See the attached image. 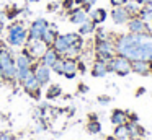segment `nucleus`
Returning a JSON list of instances; mask_svg holds the SVG:
<instances>
[{"instance_id":"nucleus-1","label":"nucleus","mask_w":152,"mask_h":140,"mask_svg":"<svg viewBox=\"0 0 152 140\" xmlns=\"http://www.w3.org/2000/svg\"><path fill=\"white\" fill-rule=\"evenodd\" d=\"M116 54L129 60H152V36L151 34H121L115 41Z\"/></svg>"},{"instance_id":"nucleus-2","label":"nucleus","mask_w":152,"mask_h":140,"mask_svg":"<svg viewBox=\"0 0 152 140\" xmlns=\"http://www.w3.org/2000/svg\"><path fill=\"white\" fill-rule=\"evenodd\" d=\"M0 67H2V80L7 81H15L17 75V64H15V54L12 47H4L0 49Z\"/></svg>"},{"instance_id":"nucleus-3","label":"nucleus","mask_w":152,"mask_h":140,"mask_svg":"<svg viewBox=\"0 0 152 140\" xmlns=\"http://www.w3.org/2000/svg\"><path fill=\"white\" fill-rule=\"evenodd\" d=\"M28 29L23 21H15L7 29V44L10 47H21L26 44Z\"/></svg>"},{"instance_id":"nucleus-4","label":"nucleus","mask_w":152,"mask_h":140,"mask_svg":"<svg viewBox=\"0 0 152 140\" xmlns=\"http://www.w3.org/2000/svg\"><path fill=\"white\" fill-rule=\"evenodd\" d=\"M95 54H96V60L108 62L110 59H113L115 54H116L115 42H111L110 39H100V41H95Z\"/></svg>"},{"instance_id":"nucleus-5","label":"nucleus","mask_w":152,"mask_h":140,"mask_svg":"<svg viewBox=\"0 0 152 140\" xmlns=\"http://www.w3.org/2000/svg\"><path fill=\"white\" fill-rule=\"evenodd\" d=\"M108 70L110 72H115V73L121 75V77H126L128 73H131L132 68H131V60L123 55H115L113 59H110L108 62Z\"/></svg>"},{"instance_id":"nucleus-6","label":"nucleus","mask_w":152,"mask_h":140,"mask_svg":"<svg viewBox=\"0 0 152 140\" xmlns=\"http://www.w3.org/2000/svg\"><path fill=\"white\" fill-rule=\"evenodd\" d=\"M48 28H49V21L46 18H36L28 28V39H41Z\"/></svg>"},{"instance_id":"nucleus-7","label":"nucleus","mask_w":152,"mask_h":140,"mask_svg":"<svg viewBox=\"0 0 152 140\" xmlns=\"http://www.w3.org/2000/svg\"><path fill=\"white\" fill-rule=\"evenodd\" d=\"M25 49H26V52L31 55V57L34 59V60H39L41 55L46 52L48 46L44 44L41 39H26V44H25Z\"/></svg>"},{"instance_id":"nucleus-8","label":"nucleus","mask_w":152,"mask_h":140,"mask_svg":"<svg viewBox=\"0 0 152 140\" xmlns=\"http://www.w3.org/2000/svg\"><path fill=\"white\" fill-rule=\"evenodd\" d=\"M51 68L46 67V65H43L41 62H38V64L33 65V73L34 77H36L38 83L41 85V86H44V85H48L51 81Z\"/></svg>"},{"instance_id":"nucleus-9","label":"nucleus","mask_w":152,"mask_h":140,"mask_svg":"<svg viewBox=\"0 0 152 140\" xmlns=\"http://www.w3.org/2000/svg\"><path fill=\"white\" fill-rule=\"evenodd\" d=\"M128 29L129 33H134V34H149L151 29H149V25L141 20L139 16H132L131 20L128 21Z\"/></svg>"},{"instance_id":"nucleus-10","label":"nucleus","mask_w":152,"mask_h":140,"mask_svg":"<svg viewBox=\"0 0 152 140\" xmlns=\"http://www.w3.org/2000/svg\"><path fill=\"white\" fill-rule=\"evenodd\" d=\"M21 86L25 88V91H26V93L33 94L34 98H39V88H41V85L38 83V80H36V77H34L33 72L26 75V78L21 81Z\"/></svg>"},{"instance_id":"nucleus-11","label":"nucleus","mask_w":152,"mask_h":140,"mask_svg":"<svg viewBox=\"0 0 152 140\" xmlns=\"http://www.w3.org/2000/svg\"><path fill=\"white\" fill-rule=\"evenodd\" d=\"M87 20H88V13L82 7H74L72 10H69V21L70 23H74V25H82Z\"/></svg>"},{"instance_id":"nucleus-12","label":"nucleus","mask_w":152,"mask_h":140,"mask_svg":"<svg viewBox=\"0 0 152 140\" xmlns=\"http://www.w3.org/2000/svg\"><path fill=\"white\" fill-rule=\"evenodd\" d=\"M111 20L116 25H123V23H128L131 20V15L128 13V10L124 7H115L111 10Z\"/></svg>"},{"instance_id":"nucleus-13","label":"nucleus","mask_w":152,"mask_h":140,"mask_svg":"<svg viewBox=\"0 0 152 140\" xmlns=\"http://www.w3.org/2000/svg\"><path fill=\"white\" fill-rule=\"evenodd\" d=\"M15 64H17V68H31V70H33L34 59L31 57L26 52V49H25L21 54H18L17 57H15Z\"/></svg>"},{"instance_id":"nucleus-14","label":"nucleus","mask_w":152,"mask_h":140,"mask_svg":"<svg viewBox=\"0 0 152 140\" xmlns=\"http://www.w3.org/2000/svg\"><path fill=\"white\" fill-rule=\"evenodd\" d=\"M62 75L66 78H74L77 75V59L64 57V72Z\"/></svg>"},{"instance_id":"nucleus-15","label":"nucleus","mask_w":152,"mask_h":140,"mask_svg":"<svg viewBox=\"0 0 152 140\" xmlns=\"http://www.w3.org/2000/svg\"><path fill=\"white\" fill-rule=\"evenodd\" d=\"M59 57H61V55L57 54V52L54 51L53 47H48V49H46V52H44V54L41 55L39 62H41L43 65H46V67H49V68H51L54 64H56V60H57Z\"/></svg>"},{"instance_id":"nucleus-16","label":"nucleus","mask_w":152,"mask_h":140,"mask_svg":"<svg viewBox=\"0 0 152 140\" xmlns=\"http://www.w3.org/2000/svg\"><path fill=\"white\" fill-rule=\"evenodd\" d=\"M51 47H53L54 51H56L61 57H62V55L66 54V51L70 47V44L67 42V39H66V36H64V34H57L56 41L53 42V46H51Z\"/></svg>"},{"instance_id":"nucleus-17","label":"nucleus","mask_w":152,"mask_h":140,"mask_svg":"<svg viewBox=\"0 0 152 140\" xmlns=\"http://www.w3.org/2000/svg\"><path fill=\"white\" fill-rule=\"evenodd\" d=\"M131 68L134 73L149 75V72H151V62L149 60H131Z\"/></svg>"},{"instance_id":"nucleus-18","label":"nucleus","mask_w":152,"mask_h":140,"mask_svg":"<svg viewBox=\"0 0 152 140\" xmlns=\"http://www.w3.org/2000/svg\"><path fill=\"white\" fill-rule=\"evenodd\" d=\"M110 120H111L113 125H121V124H126V122H128V112L123 111V109H113Z\"/></svg>"},{"instance_id":"nucleus-19","label":"nucleus","mask_w":152,"mask_h":140,"mask_svg":"<svg viewBox=\"0 0 152 140\" xmlns=\"http://www.w3.org/2000/svg\"><path fill=\"white\" fill-rule=\"evenodd\" d=\"M108 64L103 60H95L93 62V67H92V75L93 77H105L106 73H108Z\"/></svg>"},{"instance_id":"nucleus-20","label":"nucleus","mask_w":152,"mask_h":140,"mask_svg":"<svg viewBox=\"0 0 152 140\" xmlns=\"http://www.w3.org/2000/svg\"><path fill=\"white\" fill-rule=\"evenodd\" d=\"M56 38H57V31H56V28L54 26H49V28L44 31V34L41 36V41L44 42V44L48 46V47H51L53 46V42L56 41Z\"/></svg>"},{"instance_id":"nucleus-21","label":"nucleus","mask_w":152,"mask_h":140,"mask_svg":"<svg viewBox=\"0 0 152 140\" xmlns=\"http://www.w3.org/2000/svg\"><path fill=\"white\" fill-rule=\"evenodd\" d=\"M113 135H115L118 140H129V139H131V132H129L128 124L116 125V127H115V133H113Z\"/></svg>"},{"instance_id":"nucleus-22","label":"nucleus","mask_w":152,"mask_h":140,"mask_svg":"<svg viewBox=\"0 0 152 140\" xmlns=\"http://www.w3.org/2000/svg\"><path fill=\"white\" fill-rule=\"evenodd\" d=\"M106 16H108V13H106L105 8H95L90 13V20H92L95 25H102L103 21H106Z\"/></svg>"},{"instance_id":"nucleus-23","label":"nucleus","mask_w":152,"mask_h":140,"mask_svg":"<svg viewBox=\"0 0 152 140\" xmlns=\"http://www.w3.org/2000/svg\"><path fill=\"white\" fill-rule=\"evenodd\" d=\"M80 28H79V34L80 36H88V34H93L95 33V29H96V25L92 21V20H87V21H83L82 25H79Z\"/></svg>"},{"instance_id":"nucleus-24","label":"nucleus","mask_w":152,"mask_h":140,"mask_svg":"<svg viewBox=\"0 0 152 140\" xmlns=\"http://www.w3.org/2000/svg\"><path fill=\"white\" fill-rule=\"evenodd\" d=\"M139 18L145 23H152V5H144V8L139 10Z\"/></svg>"},{"instance_id":"nucleus-25","label":"nucleus","mask_w":152,"mask_h":140,"mask_svg":"<svg viewBox=\"0 0 152 140\" xmlns=\"http://www.w3.org/2000/svg\"><path fill=\"white\" fill-rule=\"evenodd\" d=\"M61 94H62V88H61L59 85H51V86L48 88V91H46L48 99H56V98L61 96Z\"/></svg>"},{"instance_id":"nucleus-26","label":"nucleus","mask_w":152,"mask_h":140,"mask_svg":"<svg viewBox=\"0 0 152 140\" xmlns=\"http://www.w3.org/2000/svg\"><path fill=\"white\" fill-rule=\"evenodd\" d=\"M123 7L128 10V13L131 15V18H132V16H137L139 15V3L137 2H126Z\"/></svg>"},{"instance_id":"nucleus-27","label":"nucleus","mask_w":152,"mask_h":140,"mask_svg":"<svg viewBox=\"0 0 152 140\" xmlns=\"http://www.w3.org/2000/svg\"><path fill=\"white\" fill-rule=\"evenodd\" d=\"M87 130H88L90 133H100L102 132V124H100L98 120H90V122L87 124Z\"/></svg>"},{"instance_id":"nucleus-28","label":"nucleus","mask_w":152,"mask_h":140,"mask_svg":"<svg viewBox=\"0 0 152 140\" xmlns=\"http://www.w3.org/2000/svg\"><path fill=\"white\" fill-rule=\"evenodd\" d=\"M51 70L54 72V73H57V75H62V72H64V57H59L56 60V64L51 67Z\"/></svg>"},{"instance_id":"nucleus-29","label":"nucleus","mask_w":152,"mask_h":140,"mask_svg":"<svg viewBox=\"0 0 152 140\" xmlns=\"http://www.w3.org/2000/svg\"><path fill=\"white\" fill-rule=\"evenodd\" d=\"M95 2H96V0H75L77 5H80L87 13H88V12H90V8H92V7L95 5Z\"/></svg>"},{"instance_id":"nucleus-30","label":"nucleus","mask_w":152,"mask_h":140,"mask_svg":"<svg viewBox=\"0 0 152 140\" xmlns=\"http://www.w3.org/2000/svg\"><path fill=\"white\" fill-rule=\"evenodd\" d=\"M74 5H75V0H62V8L64 10H72L74 8Z\"/></svg>"},{"instance_id":"nucleus-31","label":"nucleus","mask_w":152,"mask_h":140,"mask_svg":"<svg viewBox=\"0 0 152 140\" xmlns=\"http://www.w3.org/2000/svg\"><path fill=\"white\" fill-rule=\"evenodd\" d=\"M95 33H96V41H100V39H108V36H106L105 29L96 28V29H95Z\"/></svg>"},{"instance_id":"nucleus-32","label":"nucleus","mask_w":152,"mask_h":140,"mask_svg":"<svg viewBox=\"0 0 152 140\" xmlns=\"http://www.w3.org/2000/svg\"><path fill=\"white\" fill-rule=\"evenodd\" d=\"M110 101H111V98L106 96V94H103V96H98V103H100V104H108Z\"/></svg>"},{"instance_id":"nucleus-33","label":"nucleus","mask_w":152,"mask_h":140,"mask_svg":"<svg viewBox=\"0 0 152 140\" xmlns=\"http://www.w3.org/2000/svg\"><path fill=\"white\" fill-rule=\"evenodd\" d=\"M126 2H129V0H110V3H111L113 7H123Z\"/></svg>"},{"instance_id":"nucleus-34","label":"nucleus","mask_w":152,"mask_h":140,"mask_svg":"<svg viewBox=\"0 0 152 140\" xmlns=\"http://www.w3.org/2000/svg\"><path fill=\"white\" fill-rule=\"evenodd\" d=\"M8 20V16H7V12H2V10H0V21H7Z\"/></svg>"},{"instance_id":"nucleus-35","label":"nucleus","mask_w":152,"mask_h":140,"mask_svg":"<svg viewBox=\"0 0 152 140\" xmlns=\"http://www.w3.org/2000/svg\"><path fill=\"white\" fill-rule=\"evenodd\" d=\"M134 2H137L139 5H151L152 0H134Z\"/></svg>"},{"instance_id":"nucleus-36","label":"nucleus","mask_w":152,"mask_h":140,"mask_svg":"<svg viewBox=\"0 0 152 140\" xmlns=\"http://www.w3.org/2000/svg\"><path fill=\"white\" fill-rule=\"evenodd\" d=\"M48 10H49V12H56V10H57V3H49V5H48Z\"/></svg>"},{"instance_id":"nucleus-37","label":"nucleus","mask_w":152,"mask_h":140,"mask_svg":"<svg viewBox=\"0 0 152 140\" xmlns=\"http://www.w3.org/2000/svg\"><path fill=\"white\" fill-rule=\"evenodd\" d=\"M145 90L144 88H139V90H136V96H141V94H144Z\"/></svg>"},{"instance_id":"nucleus-38","label":"nucleus","mask_w":152,"mask_h":140,"mask_svg":"<svg viewBox=\"0 0 152 140\" xmlns=\"http://www.w3.org/2000/svg\"><path fill=\"white\" fill-rule=\"evenodd\" d=\"M79 91H82V93H85V91H88V88H87L85 85H79Z\"/></svg>"},{"instance_id":"nucleus-39","label":"nucleus","mask_w":152,"mask_h":140,"mask_svg":"<svg viewBox=\"0 0 152 140\" xmlns=\"http://www.w3.org/2000/svg\"><path fill=\"white\" fill-rule=\"evenodd\" d=\"M4 29H5V23H4V21H0V36H2V33H4Z\"/></svg>"},{"instance_id":"nucleus-40","label":"nucleus","mask_w":152,"mask_h":140,"mask_svg":"<svg viewBox=\"0 0 152 140\" xmlns=\"http://www.w3.org/2000/svg\"><path fill=\"white\" fill-rule=\"evenodd\" d=\"M25 2H26V3H38L39 0H25Z\"/></svg>"},{"instance_id":"nucleus-41","label":"nucleus","mask_w":152,"mask_h":140,"mask_svg":"<svg viewBox=\"0 0 152 140\" xmlns=\"http://www.w3.org/2000/svg\"><path fill=\"white\" fill-rule=\"evenodd\" d=\"M106 140H118V139L115 135H110V137H106Z\"/></svg>"},{"instance_id":"nucleus-42","label":"nucleus","mask_w":152,"mask_h":140,"mask_svg":"<svg viewBox=\"0 0 152 140\" xmlns=\"http://www.w3.org/2000/svg\"><path fill=\"white\" fill-rule=\"evenodd\" d=\"M2 47H4V42H2V41H0V49H2Z\"/></svg>"},{"instance_id":"nucleus-43","label":"nucleus","mask_w":152,"mask_h":140,"mask_svg":"<svg viewBox=\"0 0 152 140\" xmlns=\"http://www.w3.org/2000/svg\"><path fill=\"white\" fill-rule=\"evenodd\" d=\"M0 78H2V67H0Z\"/></svg>"},{"instance_id":"nucleus-44","label":"nucleus","mask_w":152,"mask_h":140,"mask_svg":"<svg viewBox=\"0 0 152 140\" xmlns=\"http://www.w3.org/2000/svg\"><path fill=\"white\" fill-rule=\"evenodd\" d=\"M151 72H152V60H151Z\"/></svg>"}]
</instances>
